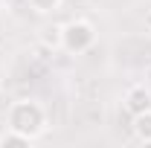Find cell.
<instances>
[{
    "label": "cell",
    "instance_id": "cell-6",
    "mask_svg": "<svg viewBox=\"0 0 151 148\" xmlns=\"http://www.w3.org/2000/svg\"><path fill=\"white\" fill-rule=\"evenodd\" d=\"M61 3L64 0H29V9L35 15H55L58 9H61Z\"/></svg>",
    "mask_w": 151,
    "mask_h": 148
},
{
    "label": "cell",
    "instance_id": "cell-4",
    "mask_svg": "<svg viewBox=\"0 0 151 148\" xmlns=\"http://www.w3.org/2000/svg\"><path fill=\"white\" fill-rule=\"evenodd\" d=\"M134 137L142 145H151V108L134 116Z\"/></svg>",
    "mask_w": 151,
    "mask_h": 148
},
{
    "label": "cell",
    "instance_id": "cell-3",
    "mask_svg": "<svg viewBox=\"0 0 151 148\" xmlns=\"http://www.w3.org/2000/svg\"><path fill=\"white\" fill-rule=\"evenodd\" d=\"M122 105H125V111L131 113V116L148 111V108H151V87H145V84H134V87H128Z\"/></svg>",
    "mask_w": 151,
    "mask_h": 148
},
{
    "label": "cell",
    "instance_id": "cell-2",
    "mask_svg": "<svg viewBox=\"0 0 151 148\" xmlns=\"http://www.w3.org/2000/svg\"><path fill=\"white\" fill-rule=\"evenodd\" d=\"M96 44V26L87 18H76L67 20L61 26V50L70 55H81Z\"/></svg>",
    "mask_w": 151,
    "mask_h": 148
},
{
    "label": "cell",
    "instance_id": "cell-5",
    "mask_svg": "<svg viewBox=\"0 0 151 148\" xmlns=\"http://www.w3.org/2000/svg\"><path fill=\"white\" fill-rule=\"evenodd\" d=\"M35 139H29L26 134H20V131H12L6 128V134H0V148H23V145H32Z\"/></svg>",
    "mask_w": 151,
    "mask_h": 148
},
{
    "label": "cell",
    "instance_id": "cell-1",
    "mask_svg": "<svg viewBox=\"0 0 151 148\" xmlns=\"http://www.w3.org/2000/svg\"><path fill=\"white\" fill-rule=\"evenodd\" d=\"M6 128L20 131V134H26L29 139L44 137L47 128H50L47 108H44L38 99H20V102H12V108H9V113H6Z\"/></svg>",
    "mask_w": 151,
    "mask_h": 148
}]
</instances>
